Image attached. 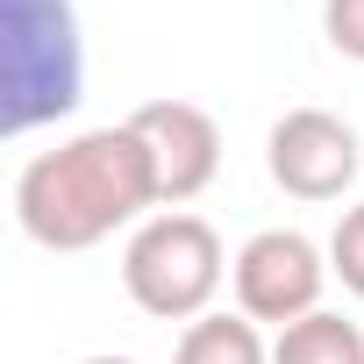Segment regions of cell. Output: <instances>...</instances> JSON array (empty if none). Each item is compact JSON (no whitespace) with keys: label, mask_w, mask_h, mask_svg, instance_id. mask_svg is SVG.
<instances>
[{"label":"cell","mask_w":364,"mask_h":364,"mask_svg":"<svg viewBox=\"0 0 364 364\" xmlns=\"http://www.w3.org/2000/svg\"><path fill=\"white\" fill-rule=\"evenodd\" d=\"M150 208H164L157 164H150V150L129 122L79 129V136H65L58 150H36L15 171V229L50 257L93 250L114 229L150 222Z\"/></svg>","instance_id":"cell-1"},{"label":"cell","mask_w":364,"mask_h":364,"mask_svg":"<svg viewBox=\"0 0 364 364\" xmlns=\"http://www.w3.org/2000/svg\"><path fill=\"white\" fill-rule=\"evenodd\" d=\"M86 93V36L72 0H0V114L29 136Z\"/></svg>","instance_id":"cell-2"},{"label":"cell","mask_w":364,"mask_h":364,"mask_svg":"<svg viewBox=\"0 0 364 364\" xmlns=\"http://www.w3.org/2000/svg\"><path fill=\"white\" fill-rule=\"evenodd\" d=\"M229 264L236 257L222 250V236H215L208 215L157 208L122 243V293L150 321H200V314H215V293H222Z\"/></svg>","instance_id":"cell-3"},{"label":"cell","mask_w":364,"mask_h":364,"mask_svg":"<svg viewBox=\"0 0 364 364\" xmlns=\"http://www.w3.org/2000/svg\"><path fill=\"white\" fill-rule=\"evenodd\" d=\"M328 250L300 229H257L236 264H229V286H236V314H250L257 328H293L321 307V286H328Z\"/></svg>","instance_id":"cell-4"},{"label":"cell","mask_w":364,"mask_h":364,"mask_svg":"<svg viewBox=\"0 0 364 364\" xmlns=\"http://www.w3.org/2000/svg\"><path fill=\"white\" fill-rule=\"evenodd\" d=\"M264 171H272V186L286 200H343L357 186V171H364V143L343 114L328 107H286L264 136Z\"/></svg>","instance_id":"cell-5"},{"label":"cell","mask_w":364,"mask_h":364,"mask_svg":"<svg viewBox=\"0 0 364 364\" xmlns=\"http://www.w3.org/2000/svg\"><path fill=\"white\" fill-rule=\"evenodd\" d=\"M129 129L143 136V150H150V164H157L164 208H186V200H200V193L215 186V171H222V129H215L208 107L164 93V100H143V107L129 114Z\"/></svg>","instance_id":"cell-6"},{"label":"cell","mask_w":364,"mask_h":364,"mask_svg":"<svg viewBox=\"0 0 364 364\" xmlns=\"http://www.w3.org/2000/svg\"><path fill=\"white\" fill-rule=\"evenodd\" d=\"M171 364H272V343L250 314H200L178 328Z\"/></svg>","instance_id":"cell-7"},{"label":"cell","mask_w":364,"mask_h":364,"mask_svg":"<svg viewBox=\"0 0 364 364\" xmlns=\"http://www.w3.org/2000/svg\"><path fill=\"white\" fill-rule=\"evenodd\" d=\"M272 364H364V328L328 314V307H314L307 321L272 336Z\"/></svg>","instance_id":"cell-8"},{"label":"cell","mask_w":364,"mask_h":364,"mask_svg":"<svg viewBox=\"0 0 364 364\" xmlns=\"http://www.w3.org/2000/svg\"><path fill=\"white\" fill-rule=\"evenodd\" d=\"M328 272L364 300V200L343 208V222H336V236H328Z\"/></svg>","instance_id":"cell-9"},{"label":"cell","mask_w":364,"mask_h":364,"mask_svg":"<svg viewBox=\"0 0 364 364\" xmlns=\"http://www.w3.org/2000/svg\"><path fill=\"white\" fill-rule=\"evenodd\" d=\"M321 36H328L336 58L364 65V0H321Z\"/></svg>","instance_id":"cell-10"},{"label":"cell","mask_w":364,"mask_h":364,"mask_svg":"<svg viewBox=\"0 0 364 364\" xmlns=\"http://www.w3.org/2000/svg\"><path fill=\"white\" fill-rule=\"evenodd\" d=\"M79 364H136V357H114V350H100V357H79Z\"/></svg>","instance_id":"cell-11"}]
</instances>
